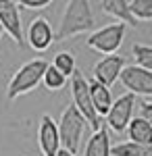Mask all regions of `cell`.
Listing matches in <instances>:
<instances>
[{"instance_id":"5bb4252c","label":"cell","mask_w":152,"mask_h":156,"mask_svg":"<svg viewBox=\"0 0 152 156\" xmlns=\"http://www.w3.org/2000/svg\"><path fill=\"white\" fill-rule=\"evenodd\" d=\"M129 142L144 146H152V121H146L142 117H131V121L125 127Z\"/></svg>"},{"instance_id":"30bf717a","label":"cell","mask_w":152,"mask_h":156,"mask_svg":"<svg viewBox=\"0 0 152 156\" xmlns=\"http://www.w3.org/2000/svg\"><path fill=\"white\" fill-rule=\"evenodd\" d=\"M25 44H29V48H34L35 52H46L54 44V31H52L46 17H35L29 23Z\"/></svg>"},{"instance_id":"7402d4cb","label":"cell","mask_w":152,"mask_h":156,"mask_svg":"<svg viewBox=\"0 0 152 156\" xmlns=\"http://www.w3.org/2000/svg\"><path fill=\"white\" fill-rule=\"evenodd\" d=\"M138 117H142V119H146V121H152V102H150V98H146V100L140 104V115H138Z\"/></svg>"},{"instance_id":"9c48e42d","label":"cell","mask_w":152,"mask_h":156,"mask_svg":"<svg viewBox=\"0 0 152 156\" xmlns=\"http://www.w3.org/2000/svg\"><path fill=\"white\" fill-rule=\"evenodd\" d=\"M123 67H125V58L121 54H117V52L115 54H104L102 58L94 65L92 79L98 81V83H102V85H106V87H110L119 79Z\"/></svg>"},{"instance_id":"cb8c5ba5","label":"cell","mask_w":152,"mask_h":156,"mask_svg":"<svg viewBox=\"0 0 152 156\" xmlns=\"http://www.w3.org/2000/svg\"><path fill=\"white\" fill-rule=\"evenodd\" d=\"M2 36H4V29L0 27V42H2Z\"/></svg>"},{"instance_id":"d6986e66","label":"cell","mask_w":152,"mask_h":156,"mask_svg":"<svg viewBox=\"0 0 152 156\" xmlns=\"http://www.w3.org/2000/svg\"><path fill=\"white\" fill-rule=\"evenodd\" d=\"M127 9L133 21H150L152 19V0H127Z\"/></svg>"},{"instance_id":"ac0fdd59","label":"cell","mask_w":152,"mask_h":156,"mask_svg":"<svg viewBox=\"0 0 152 156\" xmlns=\"http://www.w3.org/2000/svg\"><path fill=\"white\" fill-rule=\"evenodd\" d=\"M67 77L63 75V73H59L50 62H48L46 71H44V75H42V83H44V87H46L48 92H59V90H63L65 85H67Z\"/></svg>"},{"instance_id":"44dd1931","label":"cell","mask_w":152,"mask_h":156,"mask_svg":"<svg viewBox=\"0 0 152 156\" xmlns=\"http://www.w3.org/2000/svg\"><path fill=\"white\" fill-rule=\"evenodd\" d=\"M17 6H23V9H29V11H42L46 9L52 0H13Z\"/></svg>"},{"instance_id":"4fadbf2b","label":"cell","mask_w":152,"mask_h":156,"mask_svg":"<svg viewBox=\"0 0 152 156\" xmlns=\"http://www.w3.org/2000/svg\"><path fill=\"white\" fill-rule=\"evenodd\" d=\"M110 133L106 127H98L94 129V133L90 135L83 156H110Z\"/></svg>"},{"instance_id":"6da1fadb","label":"cell","mask_w":152,"mask_h":156,"mask_svg":"<svg viewBox=\"0 0 152 156\" xmlns=\"http://www.w3.org/2000/svg\"><path fill=\"white\" fill-rule=\"evenodd\" d=\"M94 23H96V19H94L90 0H67L59 29L54 34V42H65L75 36H81L92 29Z\"/></svg>"},{"instance_id":"2e32d148","label":"cell","mask_w":152,"mask_h":156,"mask_svg":"<svg viewBox=\"0 0 152 156\" xmlns=\"http://www.w3.org/2000/svg\"><path fill=\"white\" fill-rule=\"evenodd\" d=\"M110 156H152V146L136 144V142H121L110 146Z\"/></svg>"},{"instance_id":"277c9868","label":"cell","mask_w":152,"mask_h":156,"mask_svg":"<svg viewBox=\"0 0 152 156\" xmlns=\"http://www.w3.org/2000/svg\"><path fill=\"white\" fill-rule=\"evenodd\" d=\"M69 87H71V96H73V106L77 108V112L81 115L85 123L98 129L100 127V119L96 115V110L92 106V98H90V87H88V79L81 71H75L69 77Z\"/></svg>"},{"instance_id":"ba28073f","label":"cell","mask_w":152,"mask_h":156,"mask_svg":"<svg viewBox=\"0 0 152 156\" xmlns=\"http://www.w3.org/2000/svg\"><path fill=\"white\" fill-rule=\"evenodd\" d=\"M0 27L4 29V34L11 36V40L19 48L25 46L21 12H19V6L13 0H0Z\"/></svg>"},{"instance_id":"8fae6325","label":"cell","mask_w":152,"mask_h":156,"mask_svg":"<svg viewBox=\"0 0 152 156\" xmlns=\"http://www.w3.org/2000/svg\"><path fill=\"white\" fill-rule=\"evenodd\" d=\"M38 146H40V152L44 156H54L60 148L56 121L52 119L50 115H42V117H40V125H38Z\"/></svg>"},{"instance_id":"8992f818","label":"cell","mask_w":152,"mask_h":156,"mask_svg":"<svg viewBox=\"0 0 152 156\" xmlns=\"http://www.w3.org/2000/svg\"><path fill=\"white\" fill-rule=\"evenodd\" d=\"M136 104H138V98L133 96V94H129V92L123 94V96H119L117 100H113L108 112L104 115L108 129L115 131V133H123L125 131L127 123L131 121L133 112H136Z\"/></svg>"},{"instance_id":"603a6c76","label":"cell","mask_w":152,"mask_h":156,"mask_svg":"<svg viewBox=\"0 0 152 156\" xmlns=\"http://www.w3.org/2000/svg\"><path fill=\"white\" fill-rule=\"evenodd\" d=\"M54 156H75V154H73V152H69V150H65V148H59V152H56Z\"/></svg>"},{"instance_id":"ffe728a7","label":"cell","mask_w":152,"mask_h":156,"mask_svg":"<svg viewBox=\"0 0 152 156\" xmlns=\"http://www.w3.org/2000/svg\"><path fill=\"white\" fill-rule=\"evenodd\" d=\"M131 52H133L136 65L152 71V46H148V44H133Z\"/></svg>"},{"instance_id":"9a60e30c","label":"cell","mask_w":152,"mask_h":156,"mask_svg":"<svg viewBox=\"0 0 152 156\" xmlns=\"http://www.w3.org/2000/svg\"><path fill=\"white\" fill-rule=\"evenodd\" d=\"M100 6L108 17H113V19H117L125 25H136L133 17L129 15L127 0H100Z\"/></svg>"},{"instance_id":"3957f363","label":"cell","mask_w":152,"mask_h":156,"mask_svg":"<svg viewBox=\"0 0 152 156\" xmlns=\"http://www.w3.org/2000/svg\"><path fill=\"white\" fill-rule=\"evenodd\" d=\"M85 119L77 112V108L69 104L63 110L60 121L56 123L59 129V140H60V148L69 150L73 154H77L79 146H81V137H83V129H85Z\"/></svg>"},{"instance_id":"7c38bea8","label":"cell","mask_w":152,"mask_h":156,"mask_svg":"<svg viewBox=\"0 0 152 156\" xmlns=\"http://www.w3.org/2000/svg\"><path fill=\"white\" fill-rule=\"evenodd\" d=\"M88 87H90V98H92V106L96 110V115H98V119L102 121L106 112H108V108L113 104V94H110V87H106V85L98 83V81H94V79H88Z\"/></svg>"},{"instance_id":"e0dca14e","label":"cell","mask_w":152,"mask_h":156,"mask_svg":"<svg viewBox=\"0 0 152 156\" xmlns=\"http://www.w3.org/2000/svg\"><path fill=\"white\" fill-rule=\"evenodd\" d=\"M52 67L69 79L71 75L77 71V65H75V56H73V52H69V50H60V52H56L54 58H52Z\"/></svg>"},{"instance_id":"7a4b0ae2","label":"cell","mask_w":152,"mask_h":156,"mask_svg":"<svg viewBox=\"0 0 152 156\" xmlns=\"http://www.w3.org/2000/svg\"><path fill=\"white\" fill-rule=\"evenodd\" d=\"M48 67V60L44 58H34L21 65L17 71L13 73L9 87H6V98L9 100H17L19 96H25L29 92H34L38 85L42 83V75Z\"/></svg>"},{"instance_id":"52a82bcc","label":"cell","mask_w":152,"mask_h":156,"mask_svg":"<svg viewBox=\"0 0 152 156\" xmlns=\"http://www.w3.org/2000/svg\"><path fill=\"white\" fill-rule=\"evenodd\" d=\"M121 83L125 85V90H129V94L133 96H152V71L144 69L140 65H125L123 71L119 75Z\"/></svg>"},{"instance_id":"5b68a950","label":"cell","mask_w":152,"mask_h":156,"mask_svg":"<svg viewBox=\"0 0 152 156\" xmlns=\"http://www.w3.org/2000/svg\"><path fill=\"white\" fill-rule=\"evenodd\" d=\"M125 31H127V25L121 23V21L108 23L104 27L92 31L85 40V44L100 54H115V52H119L123 40H125Z\"/></svg>"}]
</instances>
